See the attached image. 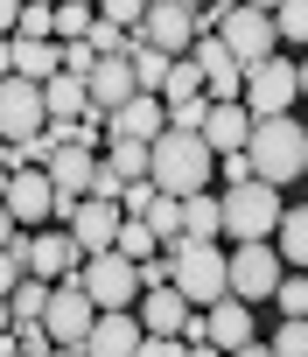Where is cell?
Instances as JSON below:
<instances>
[{
    "label": "cell",
    "mask_w": 308,
    "mask_h": 357,
    "mask_svg": "<svg viewBox=\"0 0 308 357\" xmlns=\"http://www.w3.org/2000/svg\"><path fill=\"white\" fill-rule=\"evenodd\" d=\"M210 168H217V154L190 126H162V133L147 140V183L162 190V197H197L210 183Z\"/></svg>",
    "instance_id": "6da1fadb"
},
{
    "label": "cell",
    "mask_w": 308,
    "mask_h": 357,
    "mask_svg": "<svg viewBox=\"0 0 308 357\" xmlns=\"http://www.w3.org/2000/svg\"><path fill=\"white\" fill-rule=\"evenodd\" d=\"M245 161H252V175L259 183H294V175L308 168V126L301 119H287V112H273V119H252V140H245Z\"/></svg>",
    "instance_id": "7a4b0ae2"
},
{
    "label": "cell",
    "mask_w": 308,
    "mask_h": 357,
    "mask_svg": "<svg viewBox=\"0 0 308 357\" xmlns=\"http://www.w3.org/2000/svg\"><path fill=\"white\" fill-rule=\"evenodd\" d=\"M217 211H224V238L245 245V238H266V231L280 225V190L259 183V175H245V183H224Z\"/></svg>",
    "instance_id": "3957f363"
},
{
    "label": "cell",
    "mask_w": 308,
    "mask_h": 357,
    "mask_svg": "<svg viewBox=\"0 0 308 357\" xmlns=\"http://www.w3.org/2000/svg\"><path fill=\"white\" fill-rule=\"evenodd\" d=\"M169 287H176L190 308L224 301L231 287H224V252H217V238H210V245H176V252H169Z\"/></svg>",
    "instance_id": "277c9868"
},
{
    "label": "cell",
    "mask_w": 308,
    "mask_h": 357,
    "mask_svg": "<svg viewBox=\"0 0 308 357\" xmlns=\"http://www.w3.org/2000/svg\"><path fill=\"white\" fill-rule=\"evenodd\" d=\"M217 43L231 50V63L238 70H252V63H266L273 56V15H259V8H245V0H217Z\"/></svg>",
    "instance_id": "5b68a950"
},
{
    "label": "cell",
    "mask_w": 308,
    "mask_h": 357,
    "mask_svg": "<svg viewBox=\"0 0 308 357\" xmlns=\"http://www.w3.org/2000/svg\"><path fill=\"white\" fill-rule=\"evenodd\" d=\"M91 322H98V308H91L84 280H77V273H63V280L49 287V308H43V329H49V343H63V350H84Z\"/></svg>",
    "instance_id": "8992f818"
},
{
    "label": "cell",
    "mask_w": 308,
    "mask_h": 357,
    "mask_svg": "<svg viewBox=\"0 0 308 357\" xmlns=\"http://www.w3.org/2000/svg\"><path fill=\"white\" fill-rule=\"evenodd\" d=\"M84 294H91V308L105 315V308H133V294H140V266L126 259V252H84Z\"/></svg>",
    "instance_id": "52a82bcc"
},
{
    "label": "cell",
    "mask_w": 308,
    "mask_h": 357,
    "mask_svg": "<svg viewBox=\"0 0 308 357\" xmlns=\"http://www.w3.org/2000/svg\"><path fill=\"white\" fill-rule=\"evenodd\" d=\"M224 287H231V301H266V294L280 287V252H273L266 238H245V245L224 259Z\"/></svg>",
    "instance_id": "ba28073f"
},
{
    "label": "cell",
    "mask_w": 308,
    "mask_h": 357,
    "mask_svg": "<svg viewBox=\"0 0 308 357\" xmlns=\"http://www.w3.org/2000/svg\"><path fill=\"white\" fill-rule=\"evenodd\" d=\"M294 98H301V84H294V63L266 56V63H252V70H245V91H238V105H245L252 119H273V112H287Z\"/></svg>",
    "instance_id": "9c48e42d"
},
{
    "label": "cell",
    "mask_w": 308,
    "mask_h": 357,
    "mask_svg": "<svg viewBox=\"0 0 308 357\" xmlns=\"http://www.w3.org/2000/svg\"><path fill=\"white\" fill-rule=\"evenodd\" d=\"M140 43H154L162 56H190V43H197V8H190V0H147Z\"/></svg>",
    "instance_id": "30bf717a"
},
{
    "label": "cell",
    "mask_w": 308,
    "mask_h": 357,
    "mask_svg": "<svg viewBox=\"0 0 308 357\" xmlns=\"http://www.w3.org/2000/svg\"><path fill=\"white\" fill-rule=\"evenodd\" d=\"M43 126H49L43 84H29V77H0V140H29V133H43Z\"/></svg>",
    "instance_id": "8fae6325"
},
{
    "label": "cell",
    "mask_w": 308,
    "mask_h": 357,
    "mask_svg": "<svg viewBox=\"0 0 308 357\" xmlns=\"http://www.w3.org/2000/svg\"><path fill=\"white\" fill-rule=\"evenodd\" d=\"M119 225H126V211L119 204H98V197H84L77 211H70V238H77V252H112V238H119Z\"/></svg>",
    "instance_id": "7c38bea8"
},
{
    "label": "cell",
    "mask_w": 308,
    "mask_h": 357,
    "mask_svg": "<svg viewBox=\"0 0 308 357\" xmlns=\"http://www.w3.org/2000/svg\"><path fill=\"white\" fill-rule=\"evenodd\" d=\"M0 204H8V218L29 231L49 218V175L43 168H8V190H0Z\"/></svg>",
    "instance_id": "4fadbf2b"
},
{
    "label": "cell",
    "mask_w": 308,
    "mask_h": 357,
    "mask_svg": "<svg viewBox=\"0 0 308 357\" xmlns=\"http://www.w3.org/2000/svg\"><path fill=\"white\" fill-rule=\"evenodd\" d=\"M162 126H169V105L147 98V91H133L119 112H105V140H154Z\"/></svg>",
    "instance_id": "5bb4252c"
},
{
    "label": "cell",
    "mask_w": 308,
    "mask_h": 357,
    "mask_svg": "<svg viewBox=\"0 0 308 357\" xmlns=\"http://www.w3.org/2000/svg\"><path fill=\"white\" fill-rule=\"evenodd\" d=\"M140 322H133V308H105L98 322H91V336H84V357H133L140 350Z\"/></svg>",
    "instance_id": "9a60e30c"
},
{
    "label": "cell",
    "mask_w": 308,
    "mask_h": 357,
    "mask_svg": "<svg viewBox=\"0 0 308 357\" xmlns=\"http://www.w3.org/2000/svg\"><path fill=\"white\" fill-rule=\"evenodd\" d=\"M84 98H91V112H119L133 98V63L126 56H98L91 77H84Z\"/></svg>",
    "instance_id": "2e32d148"
},
{
    "label": "cell",
    "mask_w": 308,
    "mask_h": 357,
    "mask_svg": "<svg viewBox=\"0 0 308 357\" xmlns=\"http://www.w3.org/2000/svg\"><path fill=\"white\" fill-rule=\"evenodd\" d=\"M203 343L210 350H238V343H252V301H210L203 308Z\"/></svg>",
    "instance_id": "e0dca14e"
},
{
    "label": "cell",
    "mask_w": 308,
    "mask_h": 357,
    "mask_svg": "<svg viewBox=\"0 0 308 357\" xmlns=\"http://www.w3.org/2000/svg\"><path fill=\"white\" fill-rule=\"evenodd\" d=\"M197 133H203L210 154H245V140H252V112H245V105H210Z\"/></svg>",
    "instance_id": "ac0fdd59"
},
{
    "label": "cell",
    "mask_w": 308,
    "mask_h": 357,
    "mask_svg": "<svg viewBox=\"0 0 308 357\" xmlns=\"http://www.w3.org/2000/svg\"><path fill=\"white\" fill-rule=\"evenodd\" d=\"M183 322H190V301L176 287H140V329L147 336H183Z\"/></svg>",
    "instance_id": "d6986e66"
},
{
    "label": "cell",
    "mask_w": 308,
    "mask_h": 357,
    "mask_svg": "<svg viewBox=\"0 0 308 357\" xmlns=\"http://www.w3.org/2000/svg\"><path fill=\"white\" fill-rule=\"evenodd\" d=\"M77 266H84V252H77V238H70V231L29 238V273H36V280H56V273H77Z\"/></svg>",
    "instance_id": "ffe728a7"
},
{
    "label": "cell",
    "mask_w": 308,
    "mask_h": 357,
    "mask_svg": "<svg viewBox=\"0 0 308 357\" xmlns=\"http://www.w3.org/2000/svg\"><path fill=\"white\" fill-rule=\"evenodd\" d=\"M91 147H56L49 161H43V175H49V197H84V183H91Z\"/></svg>",
    "instance_id": "44dd1931"
},
{
    "label": "cell",
    "mask_w": 308,
    "mask_h": 357,
    "mask_svg": "<svg viewBox=\"0 0 308 357\" xmlns=\"http://www.w3.org/2000/svg\"><path fill=\"white\" fill-rule=\"evenodd\" d=\"M210 238H224V211H217V197H183V245H210Z\"/></svg>",
    "instance_id": "7402d4cb"
},
{
    "label": "cell",
    "mask_w": 308,
    "mask_h": 357,
    "mask_svg": "<svg viewBox=\"0 0 308 357\" xmlns=\"http://www.w3.org/2000/svg\"><path fill=\"white\" fill-rule=\"evenodd\" d=\"M126 63H133V91H147V98H162V84H169V63H176V56H162L154 43H140V36H133Z\"/></svg>",
    "instance_id": "603a6c76"
},
{
    "label": "cell",
    "mask_w": 308,
    "mask_h": 357,
    "mask_svg": "<svg viewBox=\"0 0 308 357\" xmlns=\"http://www.w3.org/2000/svg\"><path fill=\"white\" fill-rule=\"evenodd\" d=\"M91 98H84V77H70V70H56V77H43V112L49 119H77Z\"/></svg>",
    "instance_id": "cb8c5ba5"
},
{
    "label": "cell",
    "mask_w": 308,
    "mask_h": 357,
    "mask_svg": "<svg viewBox=\"0 0 308 357\" xmlns=\"http://www.w3.org/2000/svg\"><path fill=\"white\" fill-rule=\"evenodd\" d=\"M147 231H154V245H183V197H162V190H154V204H147V218H140Z\"/></svg>",
    "instance_id": "d4e9b609"
},
{
    "label": "cell",
    "mask_w": 308,
    "mask_h": 357,
    "mask_svg": "<svg viewBox=\"0 0 308 357\" xmlns=\"http://www.w3.org/2000/svg\"><path fill=\"white\" fill-rule=\"evenodd\" d=\"M280 259H294V273H308V204H294V211H280Z\"/></svg>",
    "instance_id": "484cf974"
},
{
    "label": "cell",
    "mask_w": 308,
    "mask_h": 357,
    "mask_svg": "<svg viewBox=\"0 0 308 357\" xmlns=\"http://www.w3.org/2000/svg\"><path fill=\"white\" fill-rule=\"evenodd\" d=\"M15 50V77H29V84H43V77H56V43H8Z\"/></svg>",
    "instance_id": "4316f807"
},
{
    "label": "cell",
    "mask_w": 308,
    "mask_h": 357,
    "mask_svg": "<svg viewBox=\"0 0 308 357\" xmlns=\"http://www.w3.org/2000/svg\"><path fill=\"white\" fill-rule=\"evenodd\" d=\"M43 308H49V280L22 273V280H15V294H8V315H15V322H43Z\"/></svg>",
    "instance_id": "83f0119b"
},
{
    "label": "cell",
    "mask_w": 308,
    "mask_h": 357,
    "mask_svg": "<svg viewBox=\"0 0 308 357\" xmlns=\"http://www.w3.org/2000/svg\"><path fill=\"white\" fill-rule=\"evenodd\" d=\"M91 22H98V8H84V0H56L49 8V36H63V43H84Z\"/></svg>",
    "instance_id": "f1b7e54d"
},
{
    "label": "cell",
    "mask_w": 308,
    "mask_h": 357,
    "mask_svg": "<svg viewBox=\"0 0 308 357\" xmlns=\"http://www.w3.org/2000/svg\"><path fill=\"white\" fill-rule=\"evenodd\" d=\"M112 175H119V183H147V140H112Z\"/></svg>",
    "instance_id": "f546056e"
},
{
    "label": "cell",
    "mask_w": 308,
    "mask_h": 357,
    "mask_svg": "<svg viewBox=\"0 0 308 357\" xmlns=\"http://www.w3.org/2000/svg\"><path fill=\"white\" fill-rule=\"evenodd\" d=\"M273 36L308 50V0H280V8H273Z\"/></svg>",
    "instance_id": "4dcf8cb0"
},
{
    "label": "cell",
    "mask_w": 308,
    "mask_h": 357,
    "mask_svg": "<svg viewBox=\"0 0 308 357\" xmlns=\"http://www.w3.org/2000/svg\"><path fill=\"white\" fill-rule=\"evenodd\" d=\"M197 91H203V70H197L190 56H176V63H169V84H162V98H169V105H183V98H197Z\"/></svg>",
    "instance_id": "1f68e13d"
},
{
    "label": "cell",
    "mask_w": 308,
    "mask_h": 357,
    "mask_svg": "<svg viewBox=\"0 0 308 357\" xmlns=\"http://www.w3.org/2000/svg\"><path fill=\"white\" fill-rule=\"evenodd\" d=\"M112 252H126V259H133V266H140V259H147V252H162V245H154V231H147V225H140V218H126V225H119V238H112Z\"/></svg>",
    "instance_id": "d6a6232c"
},
{
    "label": "cell",
    "mask_w": 308,
    "mask_h": 357,
    "mask_svg": "<svg viewBox=\"0 0 308 357\" xmlns=\"http://www.w3.org/2000/svg\"><path fill=\"white\" fill-rule=\"evenodd\" d=\"M98 22H112V29L140 36V22H147V0H98Z\"/></svg>",
    "instance_id": "836d02e7"
},
{
    "label": "cell",
    "mask_w": 308,
    "mask_h": 357,
    "mask_svg": "<svg viewBox=\"0 0 308 357\" xmlns=\"http://www.w3.org/2000/svg\"><path fill=\"white\" fill-rule=\"evenodd\" d=\"M266 350H273V357H308V315H287L280 336H273Z\"/></svg>",
    "instance_id": "e575fe53"
},
{
    "label": "cell",
    "mask_w": 308,
    "mask_h": 357,
    "mask_svg": "<svg viewBox=\"0 0 308 357\" xmlns=\"http://www.w3.org/2000/svg\"><path fill=\"white\" fill-rule=\"evenodd\" d=\"M15 36H22V43H49V8H43V0H22Z\"/></svg>",
    "instance_id": "d590c367"
},
{
    "label": "cell",
    "mask_w": 308,
    "mask_h": 357,
    "mask_svg": "<svg viewBox=\"0 0 308 357\" xmlns=\"http://www.w3.org/2000/svg\"><path fill=\"white\" fill-rule=\"evenodd\" d=\"M84 43H91L98 56H126V50H133V36H126V29H112V22H91V29H84Z\"/></svg>",
    "instance_id": "8d00e7d4"
},
{
    "label": "cell",
    "mask_w": 308,
    "mask_h": 357,
    "mask_svg": "<svg viewBox=\"0 0 308 357\" xmlns=\"http://www.w3.org/2000/svg\"><path fill=\"white\" fill-rule=\"evenodd\" d=\"M119 190H126V183L112 175V161H98V168H91V183H84V197H98V204H119Z\"/></svg>",
    "instance_id": "74e56055"
},
{
    "label": "cell",
    "mask_w": 308,
    "mask_h": 357,
    "mask_svg": "<svg viewBox=\"0 0 308 357\" xmlns=\"http://www.w3.org/2000/svg\"><path fill=\"white\" fill-rule=\"evenodd\" d=\"M273 301H280L287 315H308V273H294V280H280V287H273Z\"/></svg>",
    "instance_id": "f35d334b"
},
{
    "label": "cell",
    "mask_w": 308,
    "mask_h": 357,
    "mask_svg": "<svg viewBox=\"0 0 308 357\" xmlns=\"http://www.w3.org/2000/svg\"><path fill=\"white\" fill-rule=\"evenodd\" d=\"M203 112H210V98L197 91V98H183V105H169V126H190V133H197V126H203Z\"/></svg>",
    "instance_id": "ab89813d"
},
{
    "label": "cell",
    "mask_w": 308,
    "mask_h": 357,
    "mask_svg": "<svg viewBox=\"0 0 308 357\" xmlns=\"http://www.w3.org/2000/svg\"><path fill=\"white\" fill-rule=\"evenodd\" d=\"M133 357H190V343H183V336H140Z\"/></svg>",
    "instance_id": "60d3db41"
},
{
    "label": "cell",
    "mask_w": 308,
    "mask_h": 357,
    "mask_svg": "<svg viewBox=\"0 0 308 357\" xmlns=\"http://www.w3.org/2000/svg\"><path fill=\"white\" fill-rule=\"evenodd\" d=\"M147 204H154V183H126L119 190V211L126 218H147Z\"/></svg>",
    "instance_id": "b9f144b4"
},
{
    "label": "cell",
    "mask_w": 308,
    "mask_h": 357,
    "mask_svg": "<svg viewBox=\"0 0 308 357\" xmlns=\"http://www.w3.org/2000/svg\"><path fill=\"white\" fill-rule=\"evenodd\" d=\"M140 287H169V252H147L140 259Z\"/></svg>",
    "instance_id": "7bdbcfd3"
},
{
    "label": "cell",
    "mask_w": 308,
    "mask_h": 357,
    "mask_svg": "<svg viewBox=\"0 0 308 357\" xmlns=\"http://www.w3.org/2000/svg\"><path fill=\"white\" fill-rule=\"evenodd\" d=\"M217 161H224V183H245V175H252V161H245V154H217Z\"/></svg>",
    "instance_id": "ee69618b"
},
{
    "label": "cell",
    "mask_w": 308,
    "mask_h": 357,
    "mask_svg": "<svg viewBox=\"0 0 308 357\" xmlns=\"http://www.w3.org/2000/svg\"><path fill=\"white\" fill-rule=\"evenodd\" d=\"M15 238H22V225H15V218H8V204H0V252H8V245H15Z\"/></svg>",
    "instance_id": "f6af8a7d"
},
{
    "label": "cell",
    "mask_w": 308,
    "mask_h": 357,
    "mask_svg": "<svg viewBox=\"0 0 308 357\" xmlns=\"http://www.w3.org/2000/svg\"><path fill=\"white\" fill-rule=\"evenodd\" d=\"M15 15H22V0H0V36H15Z\"/></svg>",
    "instance_id": "bcb514c9"
},
{
    "label": "cell",
    "mask_w": 308,
    "mask_h": 357,
    "mask_svg": "<svg viewBox=\"0 0 308 357\" xmlns=\"http://www.w3.org/2000/svg\"><path fill=\"white\" fill-rule=\"evenodd\" d=\"M224 357H273V350H259V343H238V350H224Z\"/></svg>",
    "instance_id": "7dc6e473"
},
{
    "label": "cell",
    "mask_w": 308,
    "mask_h": 357,
    "mask_svg": "<svg viewBox=\"0 0 308 357\" xmlns=\"http://www.w3.org/2000/svg\"><path fill=\"white\" fill-rule=\"evenodd\" d=\"M0 77H15V50L8 43H0Z\"/></svg>",
    "instance_id": "c3c4849f"
},
{
    "label": "cell",
    "mask_w": 308,
    "mask_h": 357,
    "mask_svg": "<svg viewBox=\"0 0 308 357\" xmlns=\"http://www.w3.org/2000/svg\"><path fill=\"white\" fill-rule=\"evenodd\" d=\"M0 357H22V343H15V336H8V329H0Z\"/></svg>",
    "instance_id": "681fc988"
},
{
    "label": "cell",
    "mask_w": 308,
    "mask_h": 357,
    "mask_svg": "<svg viewBox=\"0 0 308 357\" xmlns=\"http://www.w3.org/2000/svg\"><path fill=\"white\" fill-rule=\"evenodd\" d=\"M294 84H301V98H308V56H301V63H294Z\"/></svg>",
    "instance_id": "f907efd6"
},
{
    "label": "cell",
    "mask_w": 308,
    "mask_h": 357,
    "mask_svg": "<svg viewBox=\"0 0 308 357\" xmlns=\"http://www.w3.org/2000/svg\"><path fill=\"white\" fill-rule=\"evenodd\" d=\"M43 357H84V350H63V343H49V350H43Z\"/></svg>",
    "instance_id": "816d5d0a"
},
{
    "label": "cell",
    "mask_w": 308,
    "mask_h": 357,
    "mask_svg": "<svg viewBox=\"0 0 308 357\" xmlns=\"http://www.w3.org/2000/svg\"><path fill=\"white\" fill-rule=\"evenodd\" d=\"M190 357H224V350H210V343H190Z\"/></svg>",
    "instance_id": "f5cc1de1"
},
{
    "label": "cell",
    "mask_w": 308,
    "mask_h": 357,
    "mask_svg": "<svg viewBox=\"0 0 308 357\" xmlns=\"http://www.w3.org/2000/svg\"><path fill=\"white\" fill-rule=\"evenodd\" d=\"M245 8H259V15H273V8H280V0H245Z\"/></svg>",
    "instance_id": "db71d44e"
},
{
    "label": "cell",
    "mask_w": 308,
    "mask_h": 357,
    "mask_svg": "<svg viewBox=\"0 0 308 357\" xmlns=\"http://www.w3.org/2000/svg\"><path fill=\"white\" fill-rule=\"evenodd\" d=\"M0 329H15V315H8V301H0Z\"/></svg>",
    "instance_id": "11a10c76"
},
{
    "label": "cell",
    "mask_w": 308,
    "mask_h": 357,
    "mask_svg": "<svg viewBox=\"0 0 308 357\" xmlns=\"http://www.w3.org/2000/svg\"><path fill=\"white\" fill-rule=\"evenodd\" d=\"M190 8H217V0H190Z\"/></svg>",
    "instance_id": "9f6ffc18"
},
{
    "label": "cell",
    "mask_w": 308,
    "mask_h": 357,
    "mask_svg": "<svg viewBox=\"0 0 308 357\" xmlns=\"http://www.w3.org/2000/svg\"><path fill=\"white\" fill-rule=\"evenodd\" d=\"M84 8H98V0H84Z\"/></svg>",
    "instance_id": "6f0895ef"
},
{
    "label": "cell",
    "mask_w": 308,
    "mask_h": 357,
    "mask_svg": "<svg viewBox=\"0 0 308 357\" xmlns=\"http://www.w3.org/2000/svg\"><path fill=\"white\" fill-rule=\"evenodd\" d=\"M43 8H56V0H43Z\"/></svg>",
    "instance_id": "680465c9"
},
{
    "label": "cell",
    "mask_w": 308,
    "mask_h": 357,
    "mask_svg": "<svg viewBox=\"0 0 308 357\" xmlns=\"http://www.w3.org/2000/svg\"><path fill=\"white\" fill-rule=\"evenodd\" d=\"M301 175H308V168H301Z\"/></svg>",
    "instance_id": "91938a15"
}]
</instances>
